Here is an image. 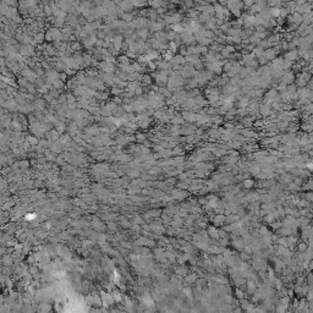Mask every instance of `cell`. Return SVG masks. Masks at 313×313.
Masks as SVG:
<instances>
[{"mask_svg": "<svg viewBox=\"0 0 313 313\" xmlns=\"http://www.w3.org/2000/svg\"><path fill=\"white\" fill-rule=\"evenodd\" d=\"M148 5L153 9H159V8L164 6L165 3H164L163 0H148Z\"/></svg>", "mask_w": 313, "mask_h": 313, "instance_id": "5b68a950", "label": "cell"}, {"mask_svg": "<svg viewBox=\"0 0 313 313\" xmlns=\"http://www.w3.org/2000/svg\"><path fill=\"white\" fill-rule=\"evenodd\" d=\"M306 247H307V246H306L305 243H301V245H300V251H305Z\"/></svg>", "mask_w": 313, "mask_h": 313, "instance_id": "4fadbf2b", "label": "cell"}, {"mask_svg": "<svg viewBox=\"0 0 313 313\" xmlns=\"http://www.w3.org/2000/svg\"><path fill=\"white\" fill-rule=\"evenodd\" d=\"M121 20H124L125 22L130 23V22H132L133 20H135V16L132 15V12H122V15H121Z\"/></svg>", "mask_w": 313, "mask_h": 313, "instance_id": "8992f818", "label": "cell"}, {"mask_svg": "<svg viewBox=\"0 0 313 313\" xmlns=\"http://www.w3.org/2000/svg\"><path fill=\"white\" fill-rule=\"evenodd\" d=\"M66 23L70 25V26H72V27H78L81 26L80 25V17L77 16V15H74V14H69L68 16H66Z\"/></svg>", "mask_w": 313, "mask_h": 313, "instance_id": "7a4b0ae2", "label": "cell"}, {"mask_svg": "<svg viewBox=\"0 0 313 313\" xmlns=\"http://www.w3.org/2000/svg\"><path fill=\"white\" fill-rule=\"evenodd\" d=\"M102 68H103V70L105 71V72H108V74H111L113 71H114V66H113L110 63L103 64V65H102Z\"/></svg>", "mask_w": 313, "mask_h": 313, "instance_id": "9c48e42d", "label": "cell"}, {"mask_svg": "<svg viewBox=\"0 0 313 313\" xmlns=\"http://www.w3.org/2000/svg\"><path fill=\"white\" fill-rule=\"evenodd\" d=\"M20 52H21L22 54H25V55H31V54H33V48L28 44H25L23 47L20 49Z\"/></svg>", "mask_w": 313, "mask_h": 313, "instance_id": "52a82bcc", "label": "cell"}, {"mask_svg": "<svg viewBox=\"0 0 313 313\" xmlns=\"http://www.w3.org/2000/svg\"><path fill=\"white\" fill-rule=\"evenodd\" d=\"M56 4H58V6L61 10H64V11H66V12H69V9L71 8V4L68 1V0H59V1H56Z\"/></svg>", "mask_w": 313, "mask_h": 313, "instance_id": "277c9868", "label": "cell"}, {"mask_svg": "<svg viewBox=\"0 0 313 313\" xmlns=\"http://www.w3.org/2000/svg\"><path fill=\"white\" fill-rule=\"evenodd\" d=\"M63 38V33L56 28V27H52L47 31L45 33V39L47 40H60Z\"/></svg>", "mask_w": 313, "mask_h": 313, "instance_id": "6da1fadb", "label": "cell"}, {"mask_svg": "<svg viewBox=\"0 0 313 313\" xmlns=\"http://www.w3.org/2000/svg\"><path fill=\"white\" fill-rule=\"evenodd\" d=\"M311 268H313V259L311 260Z\"/></svg>", "mask_w": 313, "mask_h": 313, "instance_id": "5bb4252c", "label": "cell"}, {"mask_svg": "<svg viewBox=\"0 0 313 313\" xmlns=\"http://www.w3.org/2000/svg\"><path fill=\"white\" fill-rule=\"evenodd\" d=\"M72 48H74L75 50L80 49V44H78V43H72Z\"/></svg>", "mask_w": 313, "mask_h": 313, "instance_id": "7c38bea8", "label": "cell"}, {"mask_svg": "<svg viewBox=\"0 0 313 313\" xmlns=\"http://www.w3.org/2000/svg\"><path fill=\"white\" fill-rule=\"evenodd\" d=\"M116 4H117V6H119L124 12H131L132 10L135 9V6H133L132 3H127V1H124V0H119Z\"/></svg>", "mask_w": 313, "mask_h": 313, "instance_id": "3957f363", "label": "cell"}, {"mask_svg": "<svg viewBox=\"0 0 313 313\" xmlns=\"http://www.w3.org/2000/svg\"><path fill=\"white\" fill-rule=\"evenodd\" d=\"M137 35H140L141 38H147L148 37V28H138Z\"/></svg>", "mask_w": 313, "mask_h": 313, "instance_id": "ba28073f", "label": "cell"}, {"mask_svg": "<svg viewBox=\"0 0 313 313\" xmlns=\"http://www.w3.org/2000/svg\"><path fill=\"white\" fill-rule=\"evenodd\" d=\"M43 39H45V34L44 33H35V35H34V40L37 43H40V42H43Z\"/></svg>", "mask_w": 313, "mask_h": 313, "instance_id": "30bf717a", "label": "cell"}, {"mask_svg": "<svg viewBox=\"0 0 313 313\" xmlns=\"http://www.w3.org/2000/svg\"><path fill=\"white\" fill-rule=\"evenodd\" d=\"M35 109H39V110H42L43 108H44V103H43V100H37L35 102Z\"/></svg>", "mask_w": 313, "mask_h": 313, "instance_id": "8fae6325", "label": "cell"}]
</instances>
